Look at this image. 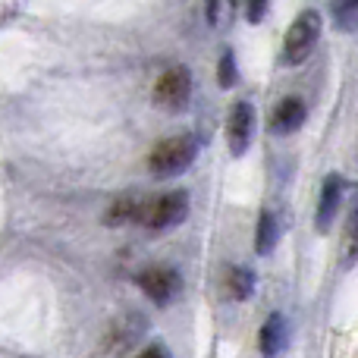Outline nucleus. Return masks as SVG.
Here are the masks:
<instances>
[{
    "instance_id": "1",
    "label": "nucleus",
    "mask_w": 358,
    "mask_h": 358,
    "mask_svg": "<svg viewBox=\"0 0 358 358\" xmlns=\"http://www.w3.org/2000/svg\"><path fill=\"white\" fill-rule=\"evenodd\" d=\"M195 155H198L195 136H170L148 155V170H151V176H157V179L176 176L192 167Z\"/></svg>"
},
{
    "instance_id": "2",
    "label": "nucleus",
    "mask_w": 358,
    "mask_h": 358,
    "mask_svg": "<svg viewBox=\"0 0 358 358\" xmlns=\"http://www.w3.org/2000/svg\"><path fill=\"white\" fill-rule=\"evenodd\" d=\"M321 29H324V19L317 10L299 13L296 22L289 25V31H286V38H283V57L289 66H299V63L308 60L317 38H321Z\"/></svg>"
},
{
    "instance_id": "3",
    "label": "nucleus",
    "mask_w": 358,
    "mask_h": 358,
    "mask_svg": "<svg viewBox=\"0 0 358 358\" xmlns=\"http://www.w3.org/2000/svg\"><path fill=\"white\" fill-rule=\"evenodd\" d=\"M185 217H189V195L185 192H164V195L145 201L138 223L148 229H167L182 223Z\"/></svg>"
},
{
    "instance_id": "4",
    "label": "nucleus",
    "mask_w": 358,
    "mask_h": 358,
    "mask_svg": "<svg viewBox=\"0 0 358 358\" xmlns=\"http://www.w3.org/2000/svg\"><path fill=\"white\" fill-rule=\"evenodd\" d=\"M189 98H192V73L185 66H170L167 73L157 79L155 101L164 107V110L176 113L189 104Z\"/></svg>"
},
{
    "instance_id": "5",
    "label": "nucleus",
    "mask_w": 358,
    "mask_h": 358,
    "mask_svg": "<svg viewBox=\"0 0 358 358\" xmlns=\"http://www.w3.org/2000/svg\"><path fill=\"white\" fill-rule=\"evenodd\" d=\"M252 132H255V107L248 104V101H236L233 110H229V120H227V142L236 157H242L248 151Z\"/></svg>"
},
{
    "instance_id": "6",
    "label": "nucleus",
    "mask_w": 358,
    "mask_h": 358,
    "mask_svg": "<svg viewBox=\"0 0 358 358\" xmlns=\"http://www.w3.org/2000/svg\"><path fill=\"white\" fill-rule=\"evenodd\" d=\"M138 286H142L145 296L155 305H167L182 283H179V273L173 267H145V271L138 273Z\"/></svg>"
},
{
    "instance_id": "7",
    "label": "nucleus",
    "mask_w": 358,
    "mask_h": 358,
    "mask_svg": "<svg viewBox=\"0 0 358 358\" xmlns=\"http://www.w3.org/2000/svg\"><path fill=\"white\" fill-rule=\"evenodd\" d=\"M340 198H343V182L340 176H327L324 179V189H321V201H317V233H327V227L334 223L336 208H340Z\"/></svg>"
},
{
    "instance_id": "8",
    "label": "nucleus",
    "mask_w": 358,
    "mask_h": 358,
    "mask_svg": "<svg viewBox=\"0 0 358 358\" xmlns=\"http://www.w3.org/2000/svg\"><path fill=\"white\" fill-rule=\"evenodd\" d=\"M302 123H305V104L299 98H286L273 107L271 129L277 132V136H289V132H296Z\"/></svg>"
},
{
    "instance_id": "9",
    "label": "nucleus",
    "mask_w": 358,
    "mask_h": 358,
    "mask_svg": "<svg viewBox=\"0 0 358 358\" xmlns=\"http://www.w3.org/2000/svg\"><path fill=\"white\" fill-rule=\"evenodd\" d=\"M261 355L264 358H277V352L283 349V343H286V324H283V317L280 315H271L264 321V327H261Z\"/></svg>"
},
{
    "instance_id": "10",
    "label": "nucleus",
    "mask_w": 358,
    "mask_h": 358,
    "mask_svg": "<svg viewBox=\"0 0 358 358\" xmlns=\"http://www.w3.org/2000/svg\"><path fill=\"white\" fill-rule=\"evenodd\" d=\"M277 239H280L277 214H273V210H261L258 229H255V248H258V255H271L273 245H277Z\"/></svg>"
},
{
    "instance_id": "11",
    "label": "nucleus",
    "mask_w": 358,
    "mask_h": 358,
    "mask_svg": "<svg viewBox=\"0 0 358 358\" xmlns=\"http://www.w3.org/2000/svg\"><path fill=\"white\" fill-rule=\"evenodd\" d=\"M142 208H145L142 198L123 195V198H117V201L110 204V210H107V223H110V227H117V223H126V220H136L138 223V217H142Z\"/></svg>"
},
{
    "instance_id": "12",
    "label": "nucleus",
    "mask_w": 358,
    "mask_h": 358,
    "mask_svg": "<svg viewBox=\"0 0 358 358\" xmlns=\"http://www.w3.org/2000/svg\"><path fill=\"white\" fill-rule=\"evenodd\" d=\"M330 13L340 31H352L358 25V0H330Z\"/></svg>"
},
{
    "instance_id": "13",
    "label": "nucleus",
    "mask_w": 358,
    "mask_h": 358,
    "mask_svg": "<svg viewBox=\"0 0 358 358\" xmlns=\"http://www.w3.org/2000/svg\"><path fill=\"white\" fill-rule=\"evenodd\" d=\"M229 292H233V299H248L255 292V273L248 267H233L229 271Z\"/></svg>"
},
{
    "instance_id": "14",
    "label": "nucleus",
    "mask_w": 358,
    "mask_h": 358,
    "mask_svg": "<svg viewBox=\"0 0 358 358\" xmlns=\"http://www.w3.org/2000/svg\"><path fill=\"white\" fill-rule=\"evenodd\" d=\"M358 261V189L352 195V208H349V227H346V264Z\"/></svg>"
},
{
    "instance_id": "15",
    "label": "nucleus",
    "mask_w": 358,
    "mask_h": 358,
    "mask_svg": "<svg viewBox=\"0 0 358 358\" xmlns=\"http://www.w3.org/2000/svg\"><path fill=\"white\" fill-rule=\"evenodd\" d=\"M217 82H220V88H233L236 85V57H233V50H227V54L220 57V73H217Z\"/></svg>"
},
{
    "instance_id": "16",
    "label": "nucleus",
    "mask_w": 358,
    "mask_h": 358,
    "mask_svg": "<svg viewBox=\"0 0 358 358\" xmlns=\"http://www.w3.org/2000/svg\"><path fill=\"white\" fill-rule=\"evenodd\" d=\"M264 13H267V0H248L245 3V16L252 25H258L264 19Z\"/></svg>"
},
{
    "instance_id": "17",
    "label": "nucleus",
    "mask_w": 358,
    "mask_h": 358,
    "mask_svg": "<svg viewBox=\"0 0 358 358\" xmlns=\"http://www.w3.org/2000/svg\"><path fill=\"white\" fill-rule=\"evenodd\" d=\"M204 10H208V22L210 25L220 22V0H208V3H204Z\"/></svg>"
},
{
    "instance_id": "18",
    "label": "nucleus",
    "mask_w": 358,
    "mask_h": 358,
    "mask_svg": "<svg viewBox=\"0 0 358 358\" xmlns=\"http://www.w3.org/2000/svg\"><path fill=\"white\" fill-rule=\"evenodd\" d=\"M136 358H167V352H164L161 346H148L145 352H138Z\"/></svg>"
}]
</instances>
